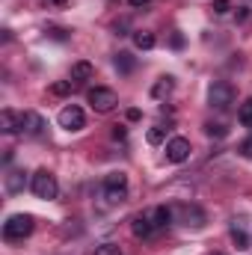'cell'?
Listing matches in <instances>:
<instances>
[{
  "mask_svg": "<svg viewBox=\"0 0 252 255\" xmlns=\"http://www.w3.org/2000/svg\"><path fill=\"white\" fill-rule=\"evenodd\" d=\"M86 101H89V107H92L95 113H113V110L119 107V95H116L113 89H107V86L89 89V92H86Z\"/></svg>",
  "mask_w": 252,
  "mask_h": 255,
  "instance_id": "cell-1",
  "label": "cell"
},
{
  "mask_svg": "<svg viewBox=\"0 0 252 255\" xmlns=\"http://www.w3.org/2000/svg\"><path fill=\"white\" fill-rule=\"evenodd\" d=\"M30 232H33V217L30 214H12L3 223V238L6 241H24V238H30Z\"/></svg>",
  "mask_w": 252,
  "mask_h": 255,
  "instance_id": "cell-2",
  "label": "cell"
},
{
  "mask_svg": "<svg viewBox=\"0 0 252 255\" xmlns=\"http://www.w3.org/2000/svg\"><path fill=\"white\" fill-rule=\"evenodd\" d=\"M33 193L39 196V199H45V202H51V199H57V193H60V184H57V178L48 172V169H39L36 175H33Z\"/></svg>",
  "mask_w": 252,
  "mask_h": 255,
  "instance_id": "cell-3",
  "label": "cell"
},
{
  "mask_svg": "<svg viewBox=\"0 0 252 255\" xmlns=\"http://www.w3.org/2000/svg\"><path fill=\"white\" fill-rule=\"evenodd\" d=\"M235 101V86L226 83V80H217L211 89H208V104L217 107V110H229Z\"/></svg>",
  "mask_w": 252,
  "mask_h": 255,
  "instance_id": "cell-4",
  "label": "cell"
},
{
  "mask_svg": "<svg viewBox=\"0 0 252 255\" xmlns=\"http://www.w3.org/2000/svg\"><path fill=\"white\" fill-rule=\"evenodd\" d=\"M104 196H107V202H125L127 196V175L125 172H110L107 178H104Z\"/></svg>",
  "mask_w": 252,
  "mask_h": 255,
  "instance_id": "cell-5",
  "label": "cell"
},
{
  "mask_svg": "<svg viewBox=\"0 0 252 255\" xmlns=\"http://www.w3.org/2000/svg\"><path fill=\"white\" fill-rule=\"evenodd\" d=\"M172 217L181 226H193V229H202L205 226V211L199 205H175L172 208Z\"/></svg>",
  "mask_w": 252,
  "mask_h": 255,
  "instance_id": "cell-6",
  "label": "cell"
},
{
  "mask_svg": "<svg viewBox=\"0 0 252 255\" xmlns=\"http://www.w3.org/2000/svg\"><path fill=\"white\" fill-rule=\"evenodd\" d=\"M57 122H60V128H65V130H80V128L86 125V116H83V110H80L77 104H68V107L60 110Z\"/></svg>",
  "mask_w": 252,
  "mask_h": 255,
  "instance_id": "cell-7",
  "label": "cell"
},
{
  "mask_svg": "<svg viewBox=\"0 0 252 255\" xmlns=\"http://www.w3.org/2000/svg\"><path fill=\"white\" fill-rule=\"evenodd\" d=\"M187 157H190V139H184V136H172V139L166 142V160L184 163Z\"/></svg>",
  "mask_w": 252,
  "mask_h": 255,
  "instance_id": "cell-8",
  "label": "cell"
},
{
  "mask_svg": "<svg viewBox=\"0 0 252 255\" xmlns=\"http://www.w3.org/2000/svg\"><path fill=\"white\" fill-rule=\"evenodd\" d=\"M42 116L39 113H21V133H27V136H39L42 133Z\"/></svg>",
  "mask_w": 252,
  "mask_h": 255,
  "instance_id": "cell-9",
  "label": "cell"
},
{
  "mask_svg": "<svg viewBox=\"0 0 252 255\" xmlns=\"http://www.w3.org/2000/svg\"><path fill=\"white\" fill-rule=\"evenodd\" d=\"M145 217L151 220V226H154V232H157V229H166V226H169V220H172V208H148Z\"/></svg>",
  "mask_w": 252,
  "mask_h": 255,
  "instance_id": "cell-10",
  "label": "cell"
},
{
  "mask_svg": "<svg viewBox=\"0 0 252 255\" xmlns=\"http://www.w3.org/2000/svg\"><path fill=\"white\" fill-rule=\"evenodd\" d=\"M0 130L3 133H21V116L15 110H3L0 113Z\"/></svg>",
  "mask_w": 252,
  "mask_h": 255,
  "instance_id": "cell-11",
  "label": "cell"
},
{
  "mask_svg": "<svg viewBox=\"0 0 252 255\" xmlns=\"http://www.w3.org/2000/svg\"><path fill=\"white\" fill-rule=\"evenodd\" d=\"M95 77V65L86 63V60H80V63L71 65V80L74 83H83V80H92Z\"/></svg>",
  "mask_w": 252,
  "mask_h": 255,
  "instance_id": "cell-12",
  "label": "cell"
},
{
  "mask_svg": "<svg viewBox=\"0 0 252 255\" xmlns=\"http://www.w3.org/2000/svg\"><path fill=\"white\" fill-rule=\"evenodd\" d=\"M130 229H133V235H136V238H151V235H154V226H151V220H148L145 214H139V217H133V223H130Z\"/></svg>",
  "mask_w": 252,
  "mask_h": 255,
  "instance_id": "cell-13",
  "label": "cell"
},
{
  "mask_svg": "<svg viewBox=\"0 0 252 255\" xmlns=\"http://www.w3.org/2000/svg\"><path fill=\"white\" fill-rule=\"evenodd\" d=\"M172 86H175V80H172L169 74H166V77H157V83L151 86V98H157V101L166 98V95L172 92Z\"/></svg>",
  "mask_w": 252,
  "mask_h": 255,
  "instance_id": "cell-14",
  "label": "cell"
},
{
  "mask_svg": "<svg viewBox=\"0 0 252 255\" xmlns=\"http://www.w3.org/2000/svg\"><path fill=\"white\" fill-rule=\"evenodd\" d=\"M3 187H6V193H21L24 190V172H6V178H3Z\"/></svg>",
  "mask_w": 252,
  "mask_h": 255,
  "instance_id": "cell-15",
  "label": "cell"
},
{
  "mask_svg": "<svg viewBox=\"0 0 252 255\" xmlns=\"http://www.w3.org/2000/svg\"><path fill=\"white\" fill-rule=\"evenodd\" d=\"M154 42H157V39H154V33H145V30H136V33H133V45H136L139 51H151V48H154Z\"/></svg>",
  "mask_w": 252,
  "mask_h": 255,
  "instance_id": "cell-16",
  "label": "cell"
},
{
  "mask_svg": "<svg viewBox=\"0 0 252 255\" xmlns=\"http://www.w3.org/2000/svg\"><path fill=\"white\" fill-rule=\"evenodd\" d=\"M113 63H116V68H119L122 74H130V71H133V65H136V60H133L127 51H122V54H116V60H113Z\"/></svg>",
  "mask_w": 252,
  "mask_h": 255,
  "instance_id": "cell-17",
  "label": "cell"
},
{
  "mask_svg": "<svg viewBox=\"0 0 252 255\" xmlns=\"http://www.w3.org/2000/svg\"><path fill=\"white\" fill-rule=\"evenodd\" d=\"M238 122L244 128H252V98H247L244 104H241V110H238Z\"/></svg>",
  "mask_w": 252,
  "mask_h": 255,
  "instance_id": "cell-18",
  "label": "cell"
},
{
  "mask_svg": "<svg viewBox=\"0 0 252 255\" xmlns=\"http://www.w3.org/2000/svg\"><path fill=\"white\" fill-rule=\"evenodd\" d=\"M232 241H235V247H238V250H250V238H247V232H244V229H238V226L232 229Z\"/></svg>",
  "mask_w": 252,
  "mask_h": 255,
  "instance_id": "cell-19",
  "label": "cell"
},
{
  "mask_svg": "<svg viewBox=\"0 0 252 255\" xmlns=\"http://www.w3.org/2000/svg\"><path fill=\"white\" fill-rule=\"evenodd\" d=\"M205 133H208V136H226L229 128L223 125V122H208V125H205Z\"/></svg>",
  "mask_w": 252,
  "mask_h": 255,
  "instance_id": "cell-20",
  "label": "cell"
},
{
  "mask_svg": "<svg viewBox=\"0 0 252 255\" xmlns=\"http://www.w3.org/2000/svg\"><path fill=\"white\" fill-rule=\"evenodd\" d=\"M71 89H74V83H71V80H60V83H54V86H51V92H54V95H68Z\"/></svg>",
  "mask_w": 252,
  "mask_h": 255,
  "instance_id": "cell-21",
  "label": "cell"
},
{
  "mask_svg": "<svg viewBox=\"0 0 252 255\" xmlns=\"http://www.w3.org/2000/svg\"><path fill=\"white\" fill-rule=\"evenodd\" d=\"M229 9H232V3H229V0H214V6H211V12H214V15H229Z\"/></svg>",
  "mask_w": 252,
  "mask_h": 255,
  "instance_id": "cell-22",
  "label": "cell"
},
{
  "mask_svg": "<svg viewBox=\"0 0 252 255\" xmlns=\"http://www.w3.org/2000/svg\"><path fill=\"white\" fill-rule=\"evenodd\" d=\"M163 133H166V130H163L160 125H157V128H148V142H151V145L163 142Z\"/></svg>",
  "mask_w": 252,
  "mask_h": 255,
  "instance_id": "cell-23",
  "label": "cell"
},
{
  "mask_svg": "<svg viewBox=\"0 0 252 255\" xmlns=\"http://www.w3.org/2000/svg\"><path fill=\"white\" fill-rule=\"evenodd\" d=\"M95 255H122V253H119V247H116V244H104V247H98V250H95Z\"/></svg>",
  "mask_w": 252,
  "mask_h": 255,
  "instance_id": "cell-24",
  "label": "cell"
},
{
  "mask_svg": "<svg viewBox=\"0 0 252 255\" xmlns=\"http://www.w3.org/2000/svg\"><path fill=\"white\" fill-rule=\"evenodd\" d=\"M238 151H241L244 157H252V133L244 139V142H241V148H238Z\"/></svg>",
  "mask_w": 252,
  "mask_h": 255,
  "instance_id": "cell-25",
  "label": "cell"
},
{
  "mask_svg": "<svg viewBox=\"0 0 252 255\" xmlns=\"http://www.w3.org/2000/svg\"><path fill=\"white\" fill-rule=\"evenodd\" d=\"M125 136H127V130H125L122 125H116V128H113V139H125Z\"/></svg>",
  "mask_w": 252,
  "mask_h": 255,
  "instance_id": "cell-26",
  "label": "cell"
},
{
  "mask_svg": "<svg viewBox=\"0 0 252 255\" xmlns=\"http://www.w3.org/2000/svg\"><path fill=\"white\" fill-rule=\"evenodd\" d=\"M127 3H130V6H136V9H142V6H148L151 0H127Z\"/></svg>",
  "mask_w": 252,
  "mask_h": 255,
  "instance_id": "cell-27",
  "label": "cell"
}]
</instances>
